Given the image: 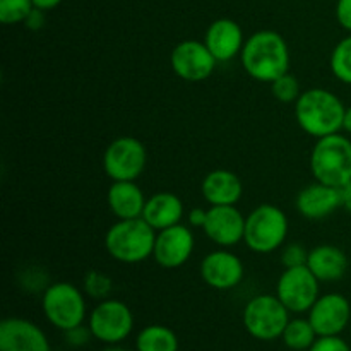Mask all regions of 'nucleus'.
I'll return each mask as SVG.
<instances>
[{
    "mask_svg": "<svg viewBox=\"0 0 351 351\" xmlns=\"http://www.w3.org/2000/svg\"><path fill=\"white\" fill-rule=\"evenodd\" d=\"M101 351H129V350L123 348V346H119V345H108L105 350H101Z\"/></svg>",
    "mask_w": 351,
    "mask_h": 351,
    "instance_id": "obj_38",
    "label": "nucleus"
},
{
    "mask_svg": "<svg viewBox=\"0 0 351 351\" xmlns=\"http://www.w3.org/2000/svg\"><path fill=\"white\" fill-rule=\"evenodd\" d=\"M308 259V250L305 249L302 243H285L281 247V264L283 267H298V266H307Z\"/></svg>",
    "mask_w": 351,
    "mask_h": 351,
    "instance_id": "obj_29",
    "label": "nucleus"
},
{
    "mask_svg": "<svg viewBox=\"0 0 351 351\" xmlns=\"http://www.w3.org/2000/svg\"><path fill=\"white\" fill-rule=\"evenodd\" d=\"M308 351H351L341 336H319Z\"/></svg>",
    "mask_w": 351,
    "mask_h": 351,
    "instance_id": "obj_31",
    "label": "nucleus"
},
{
    "mask_svg": "<svg viewBox=\"0 0 351 351\" xmlns=\"http://www.w3.org/2000/svg\"><path fill=\"white\" fill-rule=\"evenodd\" d=\"M33 3L36 9L45 10V12H47V10H51L55 9V7L60 5L62 0H33Z\"/></svg>",
    "mask_w": 351,
    "mask_h": 351,
    "instance_id": "obj_36",
    "label": "nucleus"
},
{
    "mask_svg": "<svg viewBox=\"0 0 351 351\" xmlns=\"http://www.w3.org/2000/svg\"><path fill=\"white\" fill-rule=\"evenodd\" d=\"M184 216V202L173 192H156L147 197L143 213L144 221L153 226L156 232L178 225Z\"/></svg>",
    "mask_w": 351,
    "mask_h": 351,
    "instance_id": "obj_20",
    "label": "nucleus"
},
{
    "mask_svg": "<svg viewBox=\"0 0 351 351\" xmlns=\"http://www.w3.org/2000/svg\"><path fill=\"white\" fill-rule=\"evenodd\" d=\"M345 112L346 106L341 98L324 88L305 89L295 101L298 127L314 139L341 132Z\"/></svg>",
    "mask_w": 351,
    "mask_h": 351,
    "instance_id": "obj_2",
    "label": "nucleus"
},
{
    "mask_svg": "<svg viewBox=\"0 0 351 351\" xmlns=\"http://www.w3.org/2000/svg\"><path fill=\"white\" fill-rule=\"evenodd\" d=\"M307 267L321 283H332L341 280L348 269V257L339 247L321 243L308 250Z\"/></svg>",
    "mask_w": 351,
    "mask_h": 351,
    "instance_id": "obj_21",
    "label": "nucleus"
},
{
    "mask_svg": "<svg viewBox=\"0 0 351 351\" xmlns=\"http://www.w3.org/2000/svg\"><path fill=\"white\" fill-rule=\"evenodd\" d=\"M329 67L338 81L351 86V33L332 48Z\"/></svg>",
    "mask_w": 351,
    "mask_h": 351,
    "instance_id": "obj_25",
    "label": "nucleus"
},
{
    "mask_svg": "<svg viewBox=\"0 0 351 351\" xmlns=\"http://www.w3.org/2000/svg\"><path fill=\"white\" fill-rule=\"evenodd\" d=\"M101 163L112 182H136L146 168V146L137 137H117L106 146Z\"/></svg>",
    "mask_w": 351,
    "mask_h": 351,
    "instance_id": "obj_9",
    "label": "nucleus"
},
{
    "mask_svg": "<svg viewBox=\"0 0 351 351\" xmlns=\"http://www.w3.org/2000/svg\"><path fill=\"white\" fill-rule=\"evenodd\" d=\"M195 249V237L191 226L178 225L156 232L153 259L163 269H178L189 263Z\"/></svg>",
    "mask_w": 351,
    "mask_h": 351,
    "instance_id": "obj_12",
    "label": "nucleus"
},
{
    "mask_svg": "<svg viewBox=\"0 0 351 351\" xmlns=\"http://www.w3.org/2000/svg\"><path fill=\"white\" fill-rule=\"evenodd\" d=\"M240 62L247 75L271 84L280 75L290 72V48L280 33L261 29L245 40Z\"/></svg>",
    "mask_w": 351,
    "mask_h": 351,
    "instance_id": "obj_1",
    "label": "nucleus"
},
{
    "mask_svg": "<svg viewBox=\"0 0 351 351\" xmlns=\"http://www.w3.org/2000/svg\"><path fill=\"white\" fill-rule=\"evenodd\" d=\"M206 47L209 48L218 62H230L240 57L245 45V36L237 21L228 17H219L213 21L204 34Z\"/></svg>",
    "mask_w": 351,
    "mask_h": 351,
    "instance_id": "obj_18",
    "label": "nucleus"
},
{
    "mask_svg": "<svg viewBox=\"0 0 351 351\" xmlns=\"http://www.w3.org/2000/svg\"><path fill=\"white\" fill-rule=\"evenodd\" d=\"M202 281L209 288L218 291H228L239 287L245 276L243 261L230 249L218 247L201 261L199 267Z\"/></svg>",
    "mask_w": 351,
    "mask_h": 351,
    "instance_id": "obj_13",
    "label": "nucleus"
},
{
    "mask_svg": "<svg viewBox=\"0 0 351 351\" xmlns=\"http://www.w3.org/2000/svg\"><path fill=\"white\" fill-rule=\"evenodd\" d=\"M308 165L314 180L341 189L351 182V139L339 132L321 137L312 147Z\"/></svg>",
    "mask_w": 351,
    "mask_h": 351,
    "instance_id": "obj_4",
    "label": "nucleus"
},
{
    "mask_svg": "<svg viewBox=\"0 0 351 351\" xmlns=\"http://www.w3.org/2000/svg\"><path fill=\"white\" fill-rule=\"evenodd\" d=\"M276 297L290 314H305L321 297V281L307 266L287 267L278 278Z\"/></svg>",
    "mask_w": 351,
    "mask_h": 351,
    "instance_id": "obj_10",
    "label": "nucleus"
},
{
    "mask_svg": "<svg viewBox=\"0 0 351 351\" xmlns=\"http://www.w3.org/2000/svg\"><path fill=\"white\" fill-rule=\"evenodd\" d=\"M242 322L245 331L254 339L274 341V339H281L283 336L285 329L290 322V311L285 307L276 293L256 295L243 307Z\"/></svg>",
    "mask_w": 351,
    "mask_h": 351,
    "instance_id": "obj_7",
    "label": "nucleus"
},
{
    "mask_svg": "<svg viewBox=\"0 0 351 351\" xmlns=\"http://www.w3.org/2000/svg\"><path fill=\"white\" fill-rule=\"evenodd\" d=\"M336 21L343 29L351 33V0H338L336 3Z\"/></svg>",
    "mask_w": 351,
    "mask_h": 351,
    "instance_id": "obj_32",
    "label": "nucleus"
},
{
    "mask_svg": "<svg viewBox=\"0 0 351 351\" xmlns=\"http://www.w3.org/2000/svg\"><path fill=\"white\" fill-rule=\"evenodd\" d=\"M41 311L45 319L62 332L84 324L89 315L86 293L82 288L69 281H55L45 288Z\"/></svg>",
    "mask_w": 351,
    "mask_h": 351,
    "instance_id": "obj_5",
    "label": "nucleus"
},
{
    "mask_svg": "<svg viewBox=\"0 0 351 351\" xmlns=\"http://www.w3.org/2000/svg\"><path fill=\"white\" fill-rule=\"evenodd\" d=\"M271 91L273 96L281 103H295L302 95V86L300 81L297 79V75H293L291 72L280 75L276 81L271 82Z\"/></svg>",
    "mask_w": 351,
    "mask_h": 351,
    "instance_id": "obj_28",
    "label": "nucleus"
},
{
    "mask_svg": "<svg viewBox=\"0 0 351 351\" xmlns=\"http://www.w3.org/2000/svg\"><path fill=\"white\" fill-rule=\"evenodd\" d=\"M317 338V332H315L314 326L311 324L308 317L290 319L283 336H281L285 346L293 351H308Z\"/></svg>",
    "mask_w": 351,
    "mask_h": 351,
    "instance_id": "obj_24",
    "label": "nucleus"
},
{
    "mask_svg": "<svg viewBox=\"0 0 351 351\" xmlns=\"http://www.w3.org/2000/svg\"><path fill=\"white\" fill-rule=\"evenodd\" d=\"M295 208L305 219H326L341 208V192L338 187L314 180L298 192Z\"/></svg>",
    "mask_w": 351,
    "mask_h": 351,
    "instance_id": "obj_17",
    "label": "nucleus"
},
{
    "mask_svg": "<svg viewBox=\"0 0 351 351\" xmlns=\"http://www.w3.org/2000/svg\"><path fill=\"white\" fill-rule=\"evenodd\" d=\"M290 221L281 208L274 204H261L245 218L243 242L252 252L271 254L287 243Z\"/></svg>",
    "mask_w": 351,
    "mask_h": 351,
    "instance_id": "obj_6",
    "label": "nucleus"
},
{
    "mask_svg": "<svg viewBox=\"0 0 351 351\" xmlns=\"http://www.w3.org/2000/svg\"><path fill=\"white\" fill-rule=\"evenodd\" d=\"M147 197L136 182H112L106 202L117 219L143 218Z\"/></svg>",
    "mask_w": 351,
    "mask_h": 351,
    "instance_id": "obj_22",
    "label": "nucleus"
},
{
    "mask_svg": "<svg viewBox=\"0 0 351 351\" xmlns=\"http://www.w3.org/2000/svg\"><path fill=\"white\" fill-rule=\"evenodd\" d=\"M64 338L65 343H67L69 346H72V348H82V346L88 345L91 339H95L88 324H81L69 329V331L64 332Z\"/></svg>",
    "mask_w": 351,
    "mask_h": 351,
    "instance_id": "obj_30",
    "label": "nucleus"
},
{
    "mask_svg": "<svg viewBox=\"0 0 351 351\" xmlns=\"http://www.w3.org/2000/svg\"><path fill=\"white\" fill-rule=\"evenodd\" d=\"M113 290L112 278L106 273L98 269H91L82 278V291L86 297L93 298L96 302H101L105 298H110V293Z\"/></svg>",
    "mask_w": 351,
    "mask_h": 351,
    "instance_id": "obj_26",
    "label": "nucleus"
},
{
    "mask_svg": "<svg viewBox=\"0 0 351 351\" xmlns=\"http://www.w3.org/2000/svg\"><path fill=\"white\" fill-rule=\"evenodd\" d=\"M343 130L351 136V105L346 106L345 112V120H343Z\"/></svg>",
    "mask_w": 351,
    "mask_h": 351,
    "instance_id": "obj_37",
    "label": "nucleus"
},
{
    "mask_svg": "<svg viewBox=\"0 0 351 351\" xmlns=\"http://www.w3.org/2000/svg\"><path fill=\"white\" fill-rule=\"evenodd\" d=\"M317 336H341L351 322V305L341 293H326L307 312Z\"/></svg>",
    "mask_w": 351,
    "mask_h": 351,
    "instance_id": "obj_14",
    "label": "nucleus"
},
{
    "mask_svg": "<svg viewBox=\"0 0 351 351\" xmlns=\"http://www.w3.org/2000/svg\"><path fill=\"white\" fill-rule=\"evenodd\" d=\"M206 218H208V209L194 208L187 213L189 226H192V228H204Z\"/></svg>",
    "mask_w": 351,
    "mask_h": 351,
    "instance_id": "obj_33",
    "label": "nucleus"
},
{
    "mask_svg": "<svg viewBox=\"0 0 351 351\" xmlns=\"http://www.w3.org/2000/svg\"><path fill=\"white\" fill-rule=\"evenodd\" d=\"M201 192L209 206H237L243 195V184L235 171L218 168L206 175Z\"/></svg>",
    "mask_w": 351,
    "mask_h": 351,
    "instance_id": "obj_19",
    "label": "nucleus"
},
{
    "mask_svg": "<svg viewBox=\"0 0 351 351\" xmlns=\"http://www.w3.org/2000/svg\"><path fill=\"white\" fill-rule=\"evenodd\" d=\"M180 343L173 329L163 324H151L141 329L136 338L137 351H178Z\"/></svg>",
    "mask_w": 351,
    "mask_h": 351,
    "instance_id": "obj_23",
    "label": "nucleus"
},
{
    "mask_svg": "<svg viewBox=\"0 0 351 351\" xmlns=\"http://www.w3.org/2000/svg\"><path fill=\"white\" fill-rule=\"evenodd\" d=\"M339 192H341V208L351 213V182L343 185Z\"/></svg>",
    "mask_w": 351,
    "mask_h": 351,
    "instance_id": "obj_35",
    "label": "nucleus"
},
{
    "mask_svg": "<svg viewBox=\"0 0 351 351\" xmlns=\"http://www.w3.org/2000/svg\"><path fill=\"white\" fill-rule=\"evenodd\" d=\"M170 65L175 75L187 82H202L215 72L218 60L204 41L184 40L175 45L170 53Z\"/></svg>",
    "mask_w": 351,
    "mask_h": 351,
    "instance_id": "obj_11",
    "label": "nucleus"
},
{
    "mask_svg": "<svg viewBox=\"0 0 351 351\" xmlns=\"http://www.w3.org/2000/svg\"><path fill=\"white\" fill-rule=\"evenodd\" d=\"M88 326L93 338L103 345H120L134 331V314L127 304L117 298H105L89 311Z\"/></svg>",
    "mask_w": 351,
    "mask_h": 351,
    "instance_id": "obj_8",
    "label": "nucleus"
},
{
    "mask_svg": "<svg viewBox=\"0 0 351 351\" xmlns=\"http://www.w3.org/2000/svg\"><path fill=\"white\" fill-rule=\"evenodd\" d=\"M23 24L27 27V29H31V31L41 29V27H43V24H45V10H40V9H36V7H34V9L31 10V14L26 17V21H24Z\"/></svg>",
    "mask_w": 351,
    "mask_h": 351,
    "instance_id": "obj_34",
    "label": "nucleus"
},
{
    "mask_svg": "<svg viewBox=\"0 0 351 351\" xmlns=\"http://www.w3.org/2000/svg\"><path fill=\"white\" fill-rule=\"evenodd\" d=\"M0 351H51V345L36 322L7 317L0 322Z\"/></svg>",
    "mask_w": 351,
    "mask_h": 351,
    "instance_id": "obj_16",
    "label": "nucleus"
},
{
    "mask_svg": "<svg viewBox=\"0 0 351 351\" xmlns=\"http://www.w3.org/2000/svg\"><path fill=\"white\" fill-rule=\"evenodd\" d=\"M245 218L237 206H209L202 232L215 245L232 249L243 242Z\"/></svg>",
    "mask_w": 351,
    "mask_h": 351,
    "instance_id": "obj_15",
    "label": "nucleus"
},
{
    "mask_svg": "<svg viewBox=\"0 0 351 351\" xmlns=\"http://www.w3.org/2000/svg\"><path fill=\"white\" fill-rule=\"evenodd\" d=\"M33 9V0H0V21L5 26L24 23Z\"/></svg>",
    "mask_w": 351,
    "mask_h": 351,
    "instance_id": "obj_27",
    "label": "nucleus"
},
{
    "mask_svg": "<svg viewBox=\"0 0 351 351\" xmlns=\"http://www.w3.org/2000/svg\"><path fill=\"white\" fill-rule=\"evenodd\" d=\"M156 230L143 218L117 219L105 233V249L120 264H139L153 257Z\"/></svg>",
    "mask_w": 351,
    "mask_h": 351,
    "instance_id": "obj_3",
    "label": "nucleus"
}]
</instances>
